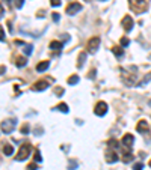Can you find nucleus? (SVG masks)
<instances>
[{
    "label": "nucleus",
    "mask_w": 151,
    "mask_h": 170,
    "mask_svg": "<svg viewBox=\"0 0 151 170\" xmlns=\"http://www.w3.org/2000/svg\"><path fill=\"white\" fill-rule=\"evenodd\" d=\"M3 15H5V9H3V6L0 5V18H3Z\"/></svg>",
    "instance_id": "473e14b6"
},
{
    "label": "nucleus",
    "mask_w": 151,
    "mask_h": 170,
    "mask_svg": "<svg viewBox=\"0 0 151 170\" xmlns=\"http://www.w3.org/2000/svg\"><path fill=\"white\" fill-rule=\"evenodd\" d=\"M21 133H23V134H27V133H29V125H27V123H24V125L21 127Z\"/></svg>",
    "instance_id": "393cba45"
},
{
    "label": "nucleus",
    "mask_w": 151,
    "mask_h": 170,
    "mask_svg": "<svg viewBox=\"0 0 151 170\" xmlns=\"http://www.w3.org/2000/svg\"><path fill=\"white\" fill-rule=\"evenodd\" d=\"M6 2H12V0H6Z\"/></svg>",
    "instance_id": "4c0bfd02"
},
{
    "label": "nucleus",
    "mask_w": 151,
    "mask_h": 170,
    "mask_svg": "<svg viewBox=\"0 0 151 170\" xmlns=\"http://www.w3.org/2000/svg\"><path fill=\"white\" fill-rule=\"evenodd\" d=\"M29 153H30V145H29V143H24V145L20 148L15 160H17V161H24V160L29 157Z\"/></svg>",
    "instance_id": "7ed1b4c3"
},
{
    "label": "nucleus",
    "mask_w": 151,
    "mask_h": 170,
    "mask_svg": "<svg viewBox=\"0 0 151 170\" xmlns=\"http://www.w3.org/2000/svg\"><path fill=\"white\" fill-rule=\"evenodd\" d=\"M109 146H110V148H113V149H115V148L118 146V143H116L115 140H110V142H109Z\"/></svg>",
    "instance_id": "2f4dec72"
},
{
    "label": "nucleus",
    "mask_w": 151,
    "mask_h": 170,
    "mask_svg": "<svg viewBox=\"0 0 151 170\" xmlns=\"http://www.w3.org/2000/svg\"><path fill=\"white\" fill-rule=\"evenodd\" d=\"M0 41H2V42L5 41V30H3L2 26H0Z\"/></svg>",
    "instance_id": "a878e982"
},
{
    "label": "nucleus",
    "mask_w": 151,
    "mask_h": 170,
    "mask_svg": "<svg viewBox=\"0 0 151 170\" xmlns=\"http://www.w3.org/2000/svg\"><path fill=\"white\" fill-rule=\"evenodd\" d=\"M98 45H100V38H98V36H94V38H91V39L88 41L86 50H88V53L94 54L95 51H97V48H98Z\"/></svg>",
    "instance_id": "20e7f679"
},
{
    "label": "nucleus",
    "mask_w": 151,
    "mask_h": 170,
    "mask_svg": "<svg viewBox=\"0 0 151 170\" xmlns=\"http://www.w3.org/2000/svg\"><path fill=\"white\" fill-rule=\"evenodd\" d=\"M132 160H133L132 151H129V149H124V152H122V161H124V163H129V161H132Z\"/></svg>",
    "instance_id": "9b49d317"
},
{
    "label": "nucleus",
    "mask_w": 151,
    "mask_h": 170,
    "mask_svg": "<svg viewBox=\"0 0 151 170\" xmlns=\"http://www.w3.org/2000/svg\"><path fill=\"white\" fill-rule=\"evenodd\" d=\"M3 153L5 155H12L14 153V146L12 145H5L3 146Z\"/></svg>",
    "instance_id": "dca6fc26"
},
{
    "label": "nucleus",
    "mask_w": 151,
    "mask_h": 170,
    "mask_svg": "<svg viewBox=\"0 0 151 170\" xmlns=\"http://www.w3.org/2000/svg\"><path fill=\"white\" fill-rule=\"evenodd\" d=\"M136 130H137V133H142V134H144V133H148V123H147V120H139Z\"/></svg>",
    "instance_id": "9d476101"
},
{
    "label": "nucleus",
    "mask_w": 151,
    "mask_h": 170,
    "mask_svg": "<svg viewBox=\"0 0 151 170\" xmlns=\"http://www.w3.org/2000/svg\"><path fill=\"white\" fill-rule=\"evenodd\" d=\"M23 3H24V0H15V6H17V8H23Z\"/></svg>",
    "instance_id": "cd10ccee"
},
{
    "label": "nucleus",
    "mask_w": 151,
    "mask_h": 170,
    "mask_svg": "<svg viewBox=\"0 0 151 170\" xmlns=\"http://www.w3.org/2000/svg\"><path fill=\"white\" fill-rule=\"evenodd\" d=\"M37 169H38L37 163H35V164H29V166H27V170H37Z\"/></svg>",
    "instance_id": "c756f323"
},
{
    "label": "nucleus",
    "mask_w": 151,
    "mask_h": 170,
    "mask_svg": "<svg viewBox=\"0 0 151 170\" xmlns=\"http://www.w3.org/2000/svg\"><path fill=\"white\" fill-rule=\"evenodd\" d=\"M55 93H56V95H62V93H64V89H60V87H56V89H55Z\"/></svg>",
    "instance_id": "7c9ffc66"
},
{
    "label": "nucleus",
    "mask_w": 151,
    "mask_h": 170,
    "mask_svg": "<svg viewBox=\"0 0 151 170\" xmlns=\"http://www.w3.org/2000/svg\"><path fill=\"white\" fill-rule=\"evenodd\" d=\"M52 6H60V0H50Z\"/></svg>",
    "instance_id": "c85d7f7f"
},
{
    "label": "nucleus",
    "mask_w": 151,
    "mask_h": 170,
    "mask_svg": "<svg viewBox=\"0 0 151 170\" xmlns=\"http://www.w3.org/2000/svg\"><path fill=\"white\" fill-rule=\"evenodd\" d=\"M121 24H122V27H124L126 32H130V30L133 29V18L130 17V15H126V17L122 18Z\"/></svg>",
    "instance_id": "0eeeda50"
},
{
    "label": "nucleus",
    "mask_w": 151,
    "mask_h": 170,
    "mask_svg": "<svg viewBox=\"0 0 151 170\" xmlns=\"http://www.w3.org/2000/svg\"><path fill=\"white\" fill-rule=\"evenodd\" d=\"M68 83H70V85L79 83V75H71V77H68Z\"/></svg>",
    "instance_id": "aec40b11"
},
{
    "label": "nucleus",
    "mask_w": 151,
    "mask_h": 170,
    "mask_svg": "<svg viewBox=\"0 0 151 170\" xmlns=\"http://www.w3.org/2000/svg\"><path fill=\"white\" fill-rule=\"evenodd\" d=\"M150 80H151V72L147 75V77H145V78H144V80H142V81H141V85H142V86L148 85V81H150Z\"/></svg>",
    "instance_id": "4be33fe9"
},
{
    "label": "nucleus",
    "mask_w": 151,
    "mask_h": 170,
    "mask_svg": "<svg viewBox=\"0 0 151 170\" xmlns=\"http://www.w3.org/2000/svg\"><path fill=\"white\" fill-rule=\"evenodd\" d=\"M76 166H77V163H76V161H74V163H70V170H74L73 167H76Z\"/></svg>",
    "instance_id": "72a5a7b5"
},
{
    "label": "nucleus",
    "mask_w": 151,
    "mask_h": 170,
    "mask_svg": "<svg viewBox=\"0 0 151 170\" xmlns=\"http://www.w3.org/2000/svg\"><path fill=\"white\" fill-rule=\"evenodd\" d=\"M0 74H5V66H0Z\"/></svg>",
    "instance_id": "c9c22d12"
},
{
    "label": "nucleus",
    "mask_w": 151,
    "mask_h": 170,
    "mask_svg": "<svg viewBox=\"0 0 151 170\" xmlns=\"http://www.w3.org/2000/svg\"><path fill=\"white\" fill-rule=\"evenodd\" d=\"M133 143H134V138H133L132 134H126V136L122 137V140H121L122 148H124V149H129V151H132Z\"/></svg>",
    "instance_id": "423d86ee"
},
{
    "label": "nucleus",
    "mask_w": 151,
    "mask_h": 170,
    "mask_svg": "<svg viewBox=\"0 0 151 170\" xmlns=\"http://www.w3.org/2000/svg\"><path fill=\"white\" fill-rule=\"evenodd\" d=\"M119 158H118V155L115 152H107V155H106V161L107 163H116Z\"/></svg>",
    "instance_id": "ddd939ff"
},
{
    "label": "nucleus",
    "mask_w": 151,
    "mask_h": 170,
    "mask_svg": "<svg viewBox=\"0 0 151 170\" xmlns=\"http://www.w3.org/2000/svg\"><path fill=\"white\" fill-rule=\"evenodd\" d=\"M62 47H64V44L59 42V41H52L50 42V48L52 50H62Z\"/></svg>",
    "instance_id": "2eb2a0df"
},
{
    "label": "nucleus",
    "mask_w": 151,
    "mask_h": 170,
    "mask_svg": "<svg viewBox=\"0 0 151 170\" xmlns=\"http://www.w3.org/2000/svg\"><path fill=\"white\" fill-rule=\"evenodd\" d=\"M86 60V53L85 51H82L80 54H79V62H77V68H82L83 66V62Z\"/></svg>",
    "instance_id": "4468645a"
},
{
    "label": "nucleus",
    "mask_w": 151,
    "mask_h": 170,
    "mask_svg": "<svg viewBox=\"0 0 151 170\" xmlns=\"http://www.w3.org/2000/svg\"><path fill=\"white\" fill-rule=\"evenodd\" d=\"M129 44H130L129 38H122V39H121V45H122V47H127Z\"/></svg>",
    "instance_id": "b1692460"
},
{
    "label": "nucleus",
    "mask_w": 151,
    "mask_h": 170,
    "mask_svg": "<svg viewBox=\"0 0 151 170\" xmlns=\"http://www.w3.org/2000/svg\"><path fill=\"white\" fill-rule=\"evenodd\" d=\"M15 65H17L18 68L24 66V65H26V59H24V57H17V60H15Z\"/></svg>",
    "instance_id": "6ab92c4d"
},
{
    "label": "nucleus",
    "mask_w": 151,
    "mask_h": 170,
    "mask_svg": "<svg viewBox=\"0 0 151 170\" xmlns=\"http://www.w3.org/2000/svg\"><path fill=\"white\" fill-rule=\"evenodd\" d=\"M94 113L97 116H104L107 113V104L104 101L97 102V105H95V108H94Z\"/></svg>",
    "instance_id": "39448f33"
},
{
    "label": "nucleus",
    "mask_w": 151,
    "mask_h": 170,
    "mask_svg": "<svg viewBox=\"0 0 151 170\" xmlns=\"http://www.w3.org/2000/svg\"><path fill=\"white\" fill-rule=\"evenodd\" d=\"M15 125H17V120L15 119H6L0 123V130H2L5 134H11V133L14 131Z\"/></svg>",
    "instance_id": "f03ea898"
},
{
    "label": "nucleus",
    "mask_w": 151,
    "mask_h": 170,
    "mask_svg": "<svg viewBox=\"0 0 151 170\" xmlns=\"http://www.w3.org/2000/svg\"><path fill=\"white\" fill-rule=\"evenodd\" d=\"M56 108H57V110H59V111H62V113H68V105H67L65 102H62V104H59V105H57Z\"/></svg>",
    "instance_id": "a211bd4d"
},
{
    "label": "nucleus",
    "mask_w": 151,
    "mask_h": 170,
    "mask_svg": "<svg viewBox=\"0 0 151 170\" xmlns=\"http://www.w3.org/2000/svg\"><path fill=\"white\" fill-rule=\"evenodd\" d=\"M130 6L136 11V14H142L148 6V0H130Z\"/></svg>",
    "instance_id": "f257e3e1"
},
{
    "label": "nucleus",
    "mask_w": 151,
    "mask_h": 170,
    "mask_svg": "<svg viewBox=\"0 0 151 170\" xmlns=\"http://www.w3.org/2000/svg\"><path fill=\"white\" fill-rule=\"evenodd\" d=\"M53 20H55V21H59V15H57V14H53Z\"/></svg>",
    "instance_id": "f704fd0d"
},
{
    "label": "nucleus",
    "mask_w": 151,
    "mask_h": 170,
    "mask_svg": "<svg viewBox=\"0 0 151 170\" xmlns=\"http://www.w3.org/2000/svg\"><path fill=\"white\" fill-rule=\"evenodd\" d=\"M112 51H113V54H115L118 59H121V57L124 56V50H122V48H119V47H113Z\"/></svg>",
    "instance_id": "f3484780"
},
{
    "label": "nucleus",
    "mask_w": 151,
    "mask_h": 170,
    "mask_svg": "<svg viewBox=\"0 0 151 170\" xmlns=\"http://www.w3.org/2000/svg\"><path fill=\"white\" fill-rule=\"evenodd\" d=\"M35 161H38V163H41L42 161V157H41V153H39V151H35Z\"/></svg>",
    "instance_id": "5701e85b"
},
{
    "label": "nucleus",
    "mask_w": 151,
    "mask_h": 170,
    "mask_svg": "<svg viewBox=\"0 0 151 170\" xmlns=\"http://www.w3.org/2000/svg\"><path fill=\"white\" fill-rule=\"evenodd\" d=\"M48 65H50V62H48V60H44V62H41V63L37 65V71L38 72H44L45 69H48Z\"/></svg>",
    "instance_id": "f8f14e48"
},
{
    "label": "nucleus",
    "mask_w": 151,
    "mask_h": 170,
    "mask_svg": "<svg viewBox=\"0 0 151 170\" xmlns=\"http://www.w3.org/2000/svg\"><path fill=\"white\" fill-rule=\"evenodd\" d=\"M79 11H82V5L80 3H70L68 5V8H67V14L68 15H74V14H77Z\"/></svg>",
    "instance_id": "6e6552de"
},
{
    "label": "nucleus",
    "mask_w": 151,
    "mask_h": 170,
    "mask_svg": "<svg viewBox=\"0 0 151 170\" xmlns=\"http://www.w3.org/2000/svg\"><path fill=\"white\" fill-rule=\"evenodd\" d=\"M47 87H48V81H47V80H39V81H37L35 85L32 86V90L41 92V90H45Z\"/></svg>",
    "instance_id": "1a4fd4ad"
},
{
    "label": "nucleus",
    "mask_w": 151,
    "mask_h": 170,
    "mask_svg": "<svg viewBox=\"0 0 151 170\" xmlns=\"http://www.w3.org/2000/svg\"><path fill=\"white\" fill-rule=\"evenodd\" d=\"M148 166H150V167H151V161H150V163H148Z\"/></svg>",
    "instance_id": "e433bc0d"
},
{
    "label": "nucleus",
    "mask_w": 151,
    "mask_h": 170,
    "mask_svg": "<svg viewBox=\"0 0 151 170\" xmlns=\"http://www.w3.org/2000/svg\"><path fill=\"white\" fill-rule=\"evenodd\" d=\"M142 169H144V166H142L141 163H137V164L133 166V170H142Z\"/></svg>",
    "instance_id": "bb28decb"
},
{
    "label": "nucleus",
    "mask_w": 151,
    "mask_h": 170,
    "mask_svg": "<svg viewBox=\"0 0 151 170\" xmlns=\"http://www.w3.org/2000/svg\"><path fill=\"white\" fill-rule=\"evenodd\" d=\"M23 51L29 56V54H32V51H33V47L30 45V44H27V45H24V48H23Z\"/></svg>",
    "instance_id": "412c9836"
}]
</instances>
